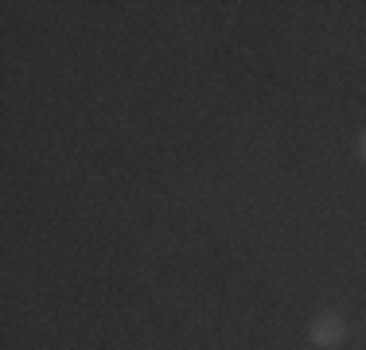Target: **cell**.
I'll return each mask as SVG.
<instances>
[{
    "label": "cell",
    "mask_w": 366,
    "mask_h": 350,
    "mask_svg": "<svg viewBox=\"0 0 366 350\" xmlns=\"http://www.w3.org/2000/svg\"><path fill=\"white\" fill-rule=\"evenodd\" d=\"M312 339H316L319 347H327V342H335V339H339V323L331 319V315H324V319H319L316 327H312Z\"/></svg>",
    "instance_id": "6da1fadb"
},
{
    "label": "cell",
    "mask_w": 366,
    "mask_h": 350,
    "mask_svg": "<svg viewBox=\"0 0 366 350\" xmlns=\"http://www.w3.org/2000/svg\"><path fill=\"white\" fill-rule=\"evenodd\" d=\"M363 156H366V133H363Z\"/></svg>",
    "instance_id": "7a4b0ae2"
}]
</instances>
